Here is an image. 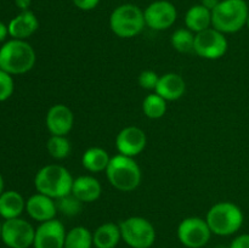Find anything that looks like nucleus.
<instances>
[{"label": "nucleus", "instance_id": "nucleus-30", "mask_svg": "<svg viewBox=\"0 0 249 248\" xmlns=\"http://www.w3.org/2000/svg\"><path fill=\"white\" fill-rule=\"evenodd\" d=\"M73 5L82 11H91L96 9L100 4V0H72Z\"/></svg>", "mask_w": 249, "mask_h": 248}, {"label": "nucleus", "instance_id": "nucleus-27", "mask_svg": "<svg viewBox=\"0 0 249 248\" xmlns=\"http://www.w3.org/2000/svg\"><path fill=\"white\" fill-rule=\"evenodd\" d=\"M56 204H57V211L61 212L66 216L77 215V214L80 213L83 207L82 202L72 194L57 198L56 199Z\"/></svg>", "mask_w": 249, "mask_h": 248}, {"label": "nucleus", "instance_id": "nucleus-34", "mask_svg": "<svg viewBox=\"0 0 249 248\" xmlns=\"http://www.w3.org/2000/svg\"><path fill=\"white\" fill-rule=\"evenodd\" d=\"M219 2H220V0H202L201 4L203 5L204 7H207L208 10H211V11H213V10L218 6Z\"/></svg>", "mask_w": 249, "mask_h": 248}, {"label": "nucleus", "instance_id": "nucleus-22", "mask_svg": "<svg viewBox=\"0 0 249 248\" xmlns=\"http://www.w3.org/2000/svg\"><path fill=\"white\" fill-rule=\"evenodd\" d=\"M108 152L102 147H90L82 156V165L90 173L106 172L109 164Z\"/></svg>", "mask_w": 249, "mask_h": 248}, {"label": "nucleus", "instance_id": "nucleus-13", "mask_svg": "<svg viewBox=\"0 0 249 248\" xmlns=\"http://www.w3.org/2000/svg\"><path fill=\"white\" fill-rule=\"evenodd\" d=\"M147 136L145 131L135 125H129L122 129L116 136V147L119 155L126 157H136L146 147Z\"/></svg>", "mask_w": 249, "mask_h": 248}, {"label": "nucleus", "instance_id": "nucleus-31", "mask_svg": "<svg viewBox=\"0 0 249 248\" xmlns=\"http://www.w3.org/2000/svg\"><path fill=\"white\" fill-rule=\"evenodd\" d=\"M229 248H249V233L236 236L230 243Z\"/></svg>", "mask_w": 249, "mask_h": 248}, {"label": "nucleus", "instance_id": "nucleus-33", "mask_svg": "<svg viewBox=\"0 0 249 248\" xmlns=\"http://www.w3.org/2000/svg\"><path fill=\"white\" fill-rule=\"evenodd\" d=\"M15 5L21 11H27L32 5V0H15Z\"/></svg>", "mask_w": 249, "mask_h": 248}, {"label": "nucleus", "instance_id": "nucleus-8", "mask_svg": "<svg viewBox=\"0 0 249 248\" xmlns=\"http://www.w3.org/2000/svg\"><path fill=\"white\" fill-rule=\"evenodd\" d=\"M229 41L225 34L218 29L211 28L195 34L194 53L206 60H219L226 53Z\"/></svg>", "mask_w": 249, "mask_h": 248}, {"label": "nucleus", "instance_id": "nucleus-3", "mask_svg": "<svg viewBox=\"0 0 249 248\" xmlns=\"http://www.w3.org/2000/svg\"><path fill=\"white\" fill-rule=\"evenodd\" d=\"M248 15L246 0H220L212 11V27L224 34L237 33L247 24Z\"/></svg>", "mask_w": 249, "mask_h": 248}, {"label": "nucleus", "instance_id": "nucleus-2", "mask_svg": "<svg viewBox=\"0 0 249 248\" xmlns=\"http://www.w3.org/2000/svg\"><path fill=\"white\" fill-rule=\"evenodd\" d=\"M73 180L70 170L63 165L48 164L36 172L34 186L36 192L57 199L72 192Z\"/></svg>", "mask_w": 249, "mask_h": 248}, {"label": "nucleus", "instance_id": "nucleus-10", "mask_svg": "<svg viewBox=\"0 0 249 248\" xmlns=\"http://www.w3.org/2000/svg\"><path fill=\"white\" fill-rule=\"evenodd\" d=\"M36 229L22 218L4 220L1 241L9 248H29L33 246Z\"/></svg>", "mask_w": 249, "mask_h": 248}, {"label": "nucleus", "instance_id": "nucleus-14", "mask_svg": "<svg viewBox=\"0 0 249 248\" xmlns=\"http://www.w3.org/2000/svg\"><path fill=\"white\" fill-rule=\"evenodd\" d=\"M45 123L51 135L67 136L74 124V114H73L72 109L66 105H53L46 113Z\"/></svg>", "mask_w": 249, "mask_h": 248}, {"label": "nucleus", "instance_id": "nucleus-20", "mask_svg": "<svg viewBox=\"0 0 249 248\" xmlns=\"http://www.w3.org/2000/svg\"><path fill=\"white\" fill-rule=\"evenodd\" d=\"M122 240V233L119 224L112 221L101 224L92 232L94 247L96 248H116Z\"/></svg>", "mask_w": 249, "mask_h": 248}, {"label": "nucleus", "instance_id": "nucleus-17", "mask_svg": "<svg viewBox=\"0 0 249 248\" xmlns=\"http://www.w3.org/2000/svg\"><path fill=\"white\" fill-rule=\"evenodd\" d=\"M9 34L12 39L26 40L39 28L38 17L31 10L21 11L9 22Z\"/></svg>", "mask_w": 249, "mask_h": 248}, {"label": "nucleus", "instance_id": "nucleus-35", "mask_svg": "<svg viewBox=\"0 0 249 248\" xmlns=\"http://www.w3.org/2000/svg\"><path fill=\"white\" fill-rule=\"evenodd\" d=\"M5 182H4V177H2L1 173H0V195L5 191Z\"/></svg>", "mask_w": 249, "mask_h": 248}, {"label": "nucleus", "instance_id": "nucleus-18", "mask_svg": "<svg viewBox=\"0 0 249 248\" xmlns=\"http://www.w3.org/2000/svg\"><path fill=\"white\" fill-rule=\"evenodd\" d=\"M72 195L82 203H91L97 201L102 194V186L96 177L91 175H80L73 180Z\"/></svg>", "mask_w": 249, "mask_h": 248}, {"label": "nucleus", "instance_id": "nucleus-21", "mask_svg": "<svg viewBox=\"0 0 249 248\" xmlns=\"http://www.w3.org/2000/svg\"><path fill=\"white\" fill-rule=\"evenodd\" d=\"M185 26L195 34L212 27V11L202 4L194 5L185 14Z\"/></svg>", "mask_w": 249, "mask_h": 248}, {"label": "nucleus", "instance_id": "nucleus-6", "mask_svg": "<svg viewBox=\"0 0 249 248\" xmlns=\"http://www.w3.org/2000/svg\"><path fill=\"white\" fill-rule=\"evenodd\" d=\"M143 10L138 5L122 4L117 6L109 15V28L122 39H130L139 35L145 28Z\"/></svg>", "mask_w": 249, "mask_h": 248}, {"label": "nucleus", "instance_id": "nucleus-7", "mask_svg": "<svg viewBox=\"0 0 249 248\" xmlns=\"http://www.w3.org/2000/svg\"><path fill=\"white\" fill-rule=\"evenodd\" d=\"M122 240L131 248H151L156 241V229L143 216H129L119 223Z\"/></svg>", "mask_w": 249, "mask_h": 248}, {"label": "nucleus", "instance_id": "nucleus-9", "mask_svg": "<svg viewBox=\"0 0 249 248\" xmlns=\"http://www.w3.org/2000/svg\"><path fill=\"white\" fill-rule=\"evenodd\" d=\"M177 233L180 243L187 248L204 247L213 235L206 219L199 216H189L180 221Z\"/></svg>", "mask_w": 249, "mask_h": 248}, {"label": "nucleus", "instance_id": "nucleus-4", "mask_svg": "<svg viewBox=\"0 0 249 248\" xmlns=\"http://www.w3.org/2000/svg\"><path fill=\"white\" fill-rule=\"evenodd\" d=\"M206 220L212 233L218 236H231L242 228L245 215L237 204L223 201L213 204L209 208Z\"/></svg>", "mask_w": 249, "mask_h": 248}, {"label": "nucleus", "instance_id": "nucleus-37", "mask_svg": "<svg viewBox=\"0 0 249 248\" xmlns=\"http://www.w3.org/2000/svg\"><path fill=\"white\" fill-rule=\"evenodd\" d=\"M246 26H247V28H248V31H249V15H248V18H247V24H246Z\"/></svg>", "mask_w": 249, "mask_h": 248}, {"label": "nucleus", "instance_id": "nucleus-11", "mask_svg": "<svg viewBox=\"0 0 249 248\" xmlns=\"http://www.w3.org/2000/svg\"><path fill=\"white\" fill-rule=\"evenodd\" d=\"M146 27L153 31H165L175 23L178 10L169 0H156L143 10Z\"/></svg>", "mask_w": 249, "mask_h": 248}, {"label": "nucleus", "instance_id": "nucleus-25", "mask_svg": "<svg viewBox=\"0 0 249 248\" xmlns=\"http://www.w3.org/2000/svg\"><path fill=\"white\" fill-rule=\"evenodd\" d=\"M49 155L55 159H65L68 157L72 150L70 140L65 135H51L46 142Z\"/></svg>", "mask_w": 249, "mask_h": 248}, {"label": "nucleus", "instance_id": "nucleus-12", "mask_svg": "<svg viewBox=\"0 0 249 248\" xmlns=\"http://www.w3.org/2000/svg\"><path fill=\"white\" fill-rule=\"evenodd\" d=\"M65 225L57 219L44 221L36 229L33 248H65Z\"/></svg>", "mask_w": 249, "mask_h": 248}, {"label": "nucleus", "instance_id": "nucleus-29", "mask_svg": "<svg viewBox=\"0 0 249 248\" xmlns=\"http://www.w3.org/2000/svg\"><path fill=\"white\" fill-rule=\"evenodd\" d=\"M160 80V75L155 72V71L146 70L139 74L138 82L142 89L145 90H155Z\"/></svg>", "mask_w": 249, "mask_h": 248}, {"label": "nucleus", "instance_id": "nucleus-24", "mask_svg": "<svg viewBox=\"0 0 249 248\" xmlns=\"http://www.w3.org/2000/svg\"><path fill=\"white\" fill-rule=\"evenodd\" d=\"M142 112L150 119L162 118L167 112V101L156 92L147 95L142 101Z\"/></svg>", "mask_w": 249, "mask_h": 248}, {"label": "nucleus", "instance_id": "nucleus-16", "mask_svg": "<svg viewBox=\"0 0 249 248\" xmlns=\"http://www.w3.org/2000/svg\"><path fill=\"white\" fill-rule=\"evenodd\" d=\"M186 91V83L184 78L174 72L165 73L160 75L155 92L160 95L165 101H177L181 99Z\"/></svg>", "mask_w": 249, "mask_h": 248}, {"label": "nucleus", "instance_id": "nucleus-32", "mask_svg": "<svg viewBox=\"0 0 249 248\" xmlns=\"http://www.w3.org/2000/svg\"><path fill=\"white\" fill-rule=\"evenodd\" d=\"M9 35V26L5 24L4 22L0 21V44L5 43V40H6V38Z\"/></svg>", "mask_w": 249, "mask_h": 248}, {"label": "nucleus", "instance_id": "nucleus-15", "mask_svg": "<svg viewBox=\"0 0 249 248\" xmlns=\"http://www.w3.org/2000/svg\"><path fill=\"white\" fill-rule=\"evenodd\" d=\"M26 212L33 220L44 223L55 219L58 211L55 199L36 192L26 201Z\"/></svg>", "mask_w": 249, "mask_h": 248}, {"label": "nucleus", "instance_id": "nucleus-19", "mask_svg": "<svg viewBox=\"0 0 249 248\" xmlns=\"http://www.w3.org/2000/svg\"><path fill=\"white\" fill-rule=\"evenodd\" d=\"M26 211V199L19 192L7 190L0 195V216L4 220L19 218Z\"/></svg>", "mask_w": 249, "mask_h": 248}, {"label": "nucleus", "instance_id": "nucleus-36", "mask_svg": "<svg viewBox=\"0 0 249 248\" xmlns=\"http://www.w3.org/2000/svg\"><path fill=\"white\" fill-rule=\"evenodd\" d=\"M1 230H2V223L0 221V240H1Z\"/></svg>", "mask_w": 249, "mask_h": 248}, {"label": "nucleus", "instance_id": "nucleus-26", "mask_svg": "<svg viewBox=\"0 0 249 248\" xmlns=\"http://www.w3.org/2000/svg\"><path fill=\"white\" fill-rule=\"evenodd\" d=\"M170 44L179 53H191V51H194L195 33L190 31V29H187L186 27L177 29L172 34V36H170Z\"/></svg>", "mask_w": 249, "mask_h": 248}, {"label": "nucleus", "instance_id": "nucleus-28", "mask_svg": "<svg viewBox=\"0 0 249 248\" xmlns=\"http://www.w3.org/2000/svg\"><path fill=\"white\" fill-rule=\"evenodd\" d=\"M14 90L15 82L12 75L0 68V102L9 100L14 94Z\"/></svg>", "mask_w": 249, "mask_h": 248}, {"label": "nucleus", "instance_id": "nucleus-5", "mask_svg": "<svg viewBox=\"0 0 249 248\" xmlns=\"http://www.w3.org/2000/svg\"><path fill=\"white\" fill-rule=\"evenodd\" d=\"M106 177L109 184L122 192H131L138 189L142 179L141 168L136 160L119 153L111 157Z\"/></svg>", "mask_w": 249, "mask_h": 248}, {"label": "nucleus", "instance_id": "nucleus-38", "mask_svg": "<svg viewBox=\"0 0 249 248\" xmlns=\"http://www.w3.org/2000/svg\"><path fill=\"white\" fill-rule=\"evenodd\" d=\"M215 248H229V247H225V246H219V247H215Z\"/></svg>", "mask_w": 249, "mask_h": 248}, {"label": "nucleus", "instance_id": "nucleus-23", "mask_svg": "<svg viewBox=\"0 0 249 248\" xmlns=\"http://www.w3.org/2000/svg\"><path fill=\"white\" fill-rule=\"evenodd\" d=\"M92 232L85 226H74L66 233L65 248H91Z\"/></svg>", "mask_w": 249, "mask_h": 248}, {"label": "nucleus", "instance_id": "nucleus-1", "mask_svg": "<svg viewBox=\"0 0 249 248\" xmlns=\"http://www.w3.org/2000/svg\"><path fill=\"white\" fill-rule=\"evenodd\" d=\"M36 61V51L28 41L11 38L0 46V68L11 75L29 72Z\"/></svg>", "mask_w": 249, "mask_h": 248}]
</instances>
